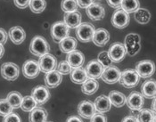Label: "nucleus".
<instances>
[{
  "instance_id": "49530a36",
  "label": "nucleus",
  "mask_w": 156,
  "mask_h": 122,
  "mask_svg": "<svg viewBox=\"0 0 156 122\" xmlns=\"http://www.w3.org/2000/svg\"><path fill=\"white\" fill-rule=\"evenodd\" d=\"M7 32L4 29H0V44L4 45L7 41Z\"/></svg>"
},
{
  "instance_id": "58836bf2",
  "label": "nucleus",
  "mask_w": 156,
  "mask_h": 122,
  "mask_svg": "<svg viewBox=\"0 0 156 122\" xmlns=\"http://www.w3.org/2000/svg\"><path fill=\"white\" fill-rule=\"evenodd\" d=\"M57 71L61 73L62 75H66V74H70L71 71H72V68L70 66V64L68 63L67 61H62L59 63L57 64Z\"/></svg>"
},
{
  "instance_id": "37998d69",
  "label": "nucleus",
  "mask_w": 156,
  "mask_h": 122,
  "mask_svg": "<svg viewBox=\"0 0 156 122\" xmlns=\"http://www.w3.org/2000/svg\"><path fill=\"white\" fill-rule=\"evenodd\" d=\"M13 1H14V5L18 8L23 9V8H26L27 6H29L30 0H13Z\"/></svg>"
},
{
  "instance_id": "6e6552de",
  "label": "nucleus",
  "mask_w": 156,
  "mask_h": 122,
  "mask_svg": "<svg viewBox=\"0 0 156 122\" xmlns=\"http://www.w3.org/2000/svg\"><path fill=\"white\" fill-rule=\"evenodd\" d=\"M136 71L138 76L144 78L152 77L155 71V65L151 60H144L137 62L136 66Z\"/></svg>"
},
{
  "instance_id": "aec40b11",
  "label": "nucleus",
  "mask_w": 156,
  "mask_h": 122,
  "mask_svg": "<svg viewBox=\"0 0 156 122\" xmlns=\"http://www.w3.org/2000/svg\"><path fill=\"white\" fill-rule=\"evenodd\" d=\"M8 35H9V37L12 40V43L15 45L22 44L26 38V33H25L23 29L20 26L12 27L9 30Z\"/></svg>"
},
{
  "instance_id": "a211bd4d",
  "label": "nucleus",
  "mask_w": 156,
  "mask_h": 122,
  "mask_svg": "<svg viewBox=\"0 0 156 122\" xmlns=\"http://www.w3.org/2000/svg\"><path fill=\"white\" fill-rule=\"evenodd\" d=\"M110 40L109 32L103 28L97 29L95 30L94 35L92 37V41L97 47H105Z\"/></svg>"
},
{
  "instance_id": "2eb2a0df",
  "label": "nucleus",
  "mask_w": 156,
  "mask_h": 122,
  "mask_svg": "<svg viewBox=\"0 0 156 122\" xmlns=\"http://www.w3.org/2000/svg\"><path fill=\"white\" fill-rule=\"evenodd\" d=\"M87 14L92 21H100L105 15L104 6L98 3H93L87 7Z\"/></svg>"
},
{
  "instance_id": "f3484780",
  "label": "nucleus",
  "mask_w": 156,
  "mask_h": 122,
  "mask_svg": "<svg viewBox=\"0 0 156 122\" xmlns=\"http://www.w3.org/2000/svg\"><path fill=\"white\" fill-rule=\"evenodd\" d=\"M66 61H68V63L70 64V66L72 69L80 68V67H82V65L84 64L85 56L82 54V52L74 50L68 54Z\"/></svg>"
},
{
  "instance_id": "473e14b6",
  "label": "nucleus",
  "mask_w": 156,
  "mask_h": 122,
  "mask_svg": "<svg viewBox=\"0 0 156 122\" xmlns=\"http://www.w3.org/2000/svg\"><path fill=\"white\" fill-rule=\"evenodd\" d=\"M37 106L35 100L31 96H27L23 98V102L21 104V109L25 112H30L32 110H34Z\"/></svg>"
},
{
  "instance_id": "c03bdc74",
  "label": "nucleus",
  "mask_w": 156,
  "mask_h": 122,
  "mask_svg": "<svg viewBox=\"0 0 156 122\" xmlns=\"http://www.w3.org/2000/svg\"><path fill=\"white\" fill-rule=\"evenodd\" d=\"M78 5L81 8H87L91 4L94 3V0H77Z\"/></svg>"
},
{
  "instance_id": "603ef678",
  "label": "nucleus",
  "mask_w": 156,
  "mask_h": 122,
  "mask_svg": "<svg viewBox=\"0 0 156 122\" xmlns=\"http://www.w3.org/2000/svg\"><path fill=\"white\" fill-rule=\"evenodd\" d=\"M47 122H48V121H47Z\"/></svg>"
},
{
  "instance_id": "39448f33",
  "label": "nucleus",
  "mask_w": 156,
  "mask_h": 122,
  "mask_svg": "<svg viewBox=\"0 0 156 122\" xmlns=\"http://www.w3.org/2000/svg\"><path fill=\"white\" fill-rule=\"evenodd\" d=\"M1 75L4 78L9 81H13L18 78L20 74L19 66L13 62H5L1 66Z\"/></svg>"
},
{
  "instance_id": "4468645a",
  "label": "nucleus",
  "mask_w": 156,
  "mask_h": 122,
  "mask_svg": "<svg viewBox=\"0 0 156 122\" xmlns=\"http://www.w3.org/2000/svg\"><path fill=\"white\" fill-rule=\"evenodd\" d=\"M104 70H105V67L99 61H95V60L89 61L87 64V67L85 69L88 78H94V79L100 78Z\"/></svg>"
},
{
  "instance_id": "9b49d317",
  "label": "nucleus",
  "mask_w": 156,
  "mask_h": 122,
  "mask_svg": "<svg viewBox=\"0 0 156 122\" xmlns=\"http://www.w3.org/2000/svg\"><path fill=\"white\" fill-rule=\"evenodd\" d=\"M31 96L35 100L37 106L43 105L46 103L50 98V92L48 88L45 85H37L32 89Z\"/></svg>"
},
{
  "instance_id": "c85d7f7f",
  "label": "nucleus",
  "mask_w": 156,
  "mask_h": 122,
  "mask_svg": "<svg viewBox=\"0 0 156 122\" xmlns=\"http://www.w3.org/2000/svg\"><path fill=\"white\" fill-rule=\"evenodd\" d=\"M134 13L135 20L140 24H147L151 20V13L145 8L139 7Z\"/></svg>"
},
{
  "instance_id": "4c0bfd02",
  "label": "nucleus",
  "mask_w": 156,
  "mask_h": 122,
  "mask_svg": "<svg viewBox=\"0 0 156 122\" xmlns=\"http://www.w3.org/2000/svg\"><path fill=\"white\" fill-rule=\"evenodd\" d=\"M140 37L138 34L136 33H129L125 37V42H124V47H128V46H131L135 45L136 43H140Z\"/></svg>"
},
{
  "instance_id": "c756f323",
  "label": "nucleus",
  "mask_w": 156,
  "mask_h": 122,
  "mask_svg": "<svg viewBox=\"0 0 156 122\" xmlns=\"http://www.w3.org/2000/svg\"><path fill=\"white\" fill-rule=\"evenodd\" d=\"M138 122H155V111L144 109L140 110L136 115Z\"/></svg>"
},
{
  "instance_id": "1a4fd4ad",
  "label": "nucleus",
  "mask_w": 156,
  "mask_h": 122,
  "mask_svg": "<svg viewBox=\"0 0 156 122\" xmlns=\"http://www.w3.org/2000/svg\"><path fill=\"white\" fill-rule=\"evenodd\" d=\"M108 54L112 62H120L126 55V49L124 45L120 42L113 43L109 48Z\"/></svg>"
},
{
  "instance_id": "b1692460",
  "label": "nucleus",
  "mask_w": 156,
  "mask_h": 122,
  "mask_svg": "<svg viewBox=\"0 0 156 122\" xmlns=\"http://www.w3.org/2000/svg\"><path fill=\"white\" fill-rule=\"evenodd\" d=\"M95 108L97 112H100V113H105V112H107L109 110H111V102L109 100L108 96H105V95H102L96 98L95 100Z\"/></svg>"
},
{
  "instance_id": "9d476101",
  "label": "nucleus",
  "mask_w": 156,
  "mask_h": 122,
  "mask_svg": "<svg viewBox=\"0 0 156 122\" xmlns=\"http://www.w3.org/2000/svg\"><path fill=\"white\" fill-rule=\"evenodd\" d=\"M120 76V71L114 65H111L108 67H105L101 78L107 84H115L119 82Z\"/></svg>"
},
{
  "instance_id": "dca6fc26",
  "label": "nucleus",
  "mask_w": 156,
  "mask_h": 122,
  "mask_svg": "<svg viewBox=\"0 0 156 122\" xmlns=\"http://www.w3.org/2000/svg\"><path fill=\"white\" fill-rule=\"evenodd\" d=\"M96 112L95 105L90 101H82L78 105V113L84 119H90Z\"/></svg>"
},
{
  "instance_id": "09e8293b",
  "label": "nucleus",
  "mask_w": 156,
  "mask_h": 122,
  "mask_svg": "<svg viewBox=\"0 0 156 122\" xmlns=\"http://www.w3.org/2000/svg\"><path fill=\"white\" fill-rule=\"evenodd\" d=\"M66 122H83L79 117H77V116H72V117H70L68 120H67V121Z\"/></svg>"
},
{
  "instance_id": "bb28decb",
  "label": "nucleus",
  "mask_w": 156,
  "mask_h": 122,
  "mask_svg": "<svg viewBox=\"0 0 156 122\" xmlns=\"http://www.w3.org/2000/svg\"><path fill=\"white\" fill-rule=\"evenodd\" d=\"M108 98L111 102V104L114 105L117 108L122 107L126 103V96L122 93H120V91H111Z\"/></svg>"
},
{
  "instance_id": "cd10ccee",
  "label": "nucleus",
  "mask_w": 156,
  "mask_h": 122,
  "mask_svg": "<svg viewBox=\"0 0 156 122\" xmlns=\"http://www.w3.org/2000/svg\"><path fill=\"white\" fill-rule=\"evenodd\" d=\"M81 85H81L82 92L85 95H87V96L94 95L98 90V87H99V84H98L97 80L94 79V78H87Z\"/></svg>"
},
{
  "instance_id": "7c9ffc66",
  "label": "nucleus",
  "mask_w": 156,
  "mask_h": 122,
  "mask_svg": "<svg viewBox=\"0 0 156 122\" xmlns=\"http://www.w3.org/2000/svg\"><path fill=\"white\" fill-rule=\"evenodd\" d=\"M23 96L17 92V91H12L7 95L6 100L12 107V109H18L21 107L22 102H23Z\"/></svg>"
},
{
  "instance_id": "7ed1b4c3",
  "label": "nucleus",
  "mask_w": 156,
  "mask_h": 122,
  "mask_svg": "<svg viewBox=\"0 0 156 122\" xmlns=\"http://www.w3.org/2000/svg\"><path fill=\"white\" fill-rule=\"evenodd\" d=\"M96 29L94 25L88 23H80L76 28V36L82 43H87L92 40Z\"/></svg>"
},
{
  "instance_id": "423d86ee",
  "label": "nucleus",
  "mask_w": 156,
  "mask_h": 122,
  "mask_svg": "<svg viewBox=\"0 0 156 122\" xmlns=\"http://www.w3.org/2000/svg\"><path fill=\"white\" fill-rule=\"evenodd\" d=\"M129 14L121 8H118L112 16V24L117 29H124L129 24Z\"/></svg>"
},
{
  "instance_id": "de8ad7c7",
  "label": "nucleus",
  "mask_w": 156,
  "mask_h": 122,
  "mask_svg": "<svg viewBox=\"0 0 156 122\" xmlns=\"http://www.w3.org/2000/svg\"><path fill=\"white\" fill-rule=\"evenodd\" d=\"M122 122H138L137 121V119L136 116H133V115H129V116H127L123 119Z\"/></svg>"
},
{
  "instance_id": "2f4dec72",
  "label": "nucleus",
  "mask_w": 156,
  "mask_h": 122,
  "mask_svg": "<svg viewBox=\"0 0 156 122\" xmlns=\"http://www.w3.org/2000/svg\"><path fill=\"white\" fill-rule=\"evenodd\" d=\"M120 7L126 12L131 13L140 7V3L138 0H122Z\"/></svg>"
},
{
  "instance_id": "a878e982",
  "label": "nucleus",
  "mask_w": 156,
  "mask_h": 122,
  "mask_svg": "<svg viewBox=\"0 0 156 122\" xmlns=\"http://www.w3.org/2000/svg\"><path fill=\"white\" fill-rule=\"evenodd\" d=\"M70 74H71V80L75 84H82L88 78L85 69H83L82 67L72 69Z\"/></svg>"
},
{
  "instance_id": "393cba45",
  "label": "nucleus",
  "mask_w": 156,
  "mask_h": 122,
  "mask_svg": "<svg viewBox=\"0 0 156 122\" xmlns=\"http://www.w3.org/2000/svg\"><path fill=\"white\" fill-rule=\"evenodd\" d=\"M58 44H59L61 51L65 54H69L70 52L76 50L77 45H78L77 40L74 37H70V36L62 39Z\"/></svg>"
},
{
  "instance_id": "ddd939ff",
  "label": "nucleus",
  "mask_w": 156,
  "mask_h": 122,
  "mask_svg": "<svg viewBox=\"0 0 156 122\" xmlns=\"http://www.w3.org/2000/svg\"><path fill=\"white\" fill-rule=\"evenodd\" d=\"M40 72L38 61L35 60H28L23 66V73L27 78H35Z\"/></svg>"
},
{
  "instance_id": "412c9836",
  "label": "nucleus",
  "mask_w": 156,
  "mask_h": 122,
  "mask_svg": "<svg viewBox=\"0 0 156 122\" xmlns=\"http://www.w3.org/2000/svg\"><path fill=\"white\" fill-rule=\"evenodd\" d=\"M62 80V74L55 70L53 71L47 73L45 78V84L48 88H55L60 85Z\"/></svg>"
},
{
  "instance_id": "72a5a7b5",
  "label": "nucleus",
  "mask_w": 156,
  "mask_h": 122,
  "mask_svg": "<svg viewBox=\"0 0 156 122\" xmlns=\"http://www.w3.org/2000/svg\"><path fill=\"white\" fill-rule=\"evenodd\" d=\"M29 5L31 12L34 13H41L46 9L47 2L46 0H30Z\"/></svg>"
},
{
  "instance_id": "8fccbe9b",
  "label": "nucleus",
  "mask_w": 156,
  "mask_h": 122,
  "mask_svg": "<svg viewBox=\"0 0 156 122\" xmlns=\"http://www.w3.org/2000/svg\"><path fill=\"white\" fill-rule=\"evenodd\" d=\"M4 54H5V48H4V46H3L2 44H0V59L3 57Z\"/></svg>"
},
{
  "instance_id": "ea45409f",
  "label": "nucleus",
  "mask_w": 156,
  "mask_h": 122,
  "mask_svg": "<svg viewBox=\"0 0 156 122\" xmlns=\"http://www.w3.org/2000/svg\"><path fill=\"white\" fill-rule=\"evenodd\" d=\"M140 48H141L140 43H136V44H135V45H131V46L125 47L126 54H128L129 56H134L135 54H136L139 52Z\"/></svg>"
},
{
  "instance_id": "4be33fe9",
  "label": "nucleus",
  "mask_w": 156,
  "mask_h": 122,
  "mask_svg": "<svg viewBox=\"0 0 156 122\" xmlns=\"http://www.w3.org/2000/svg\"><path fill=\"white\" fill-rule=\"evenodd\" d=\"M141 95L145 98L152 99L155 97L156 83L154 80H146L144 81L141 87Z\"/></svg>"
},
{
  "instance_id": "0eeeda50",
  "label": "nucleus",
  "mask_w": 156,
  "mask_h": 122,
  "mask_svg": "<svg viewBox=\"0 0 156 122\" xmlns=\"http://www.w3.org/2000/svg\"><path fill=\"white\" fill-rule=\"evenodd\" d=\"M39 68L40 71H43L45 73H48L50 71H53L57 67V60L55 55L51 54H46L39 57Z\"/></svg>"
},
{
  "instance_id": "f03ea898",
  "label": "nucleus",
  "mask_w": 156,
  "mask_h": 122,
  "mask_svg": "<svg viewBox=\"0 0 156 122\" xmlns=\"http://www.w3.org/2000/svg\"><path fill=\"white\" fill-rule=\"evenodd\" d=\"M139 80H140V77L138 76L136 70L128 69L120 72L119 82L120 83V85H122L126 88H131L137 85L139 83Z\"/></svg>"
},
{
  "instance_id": "a18cd8bd",
  "label": "nucleus",
  "mask_w": 156,
  "mask_h": 122,
  "mask_svg": "<svg viewBox=\"0 0 156 122\" xmlns=\"http://www.w3.org/2000/svg\"><path fill=\"white\" fill-rule=\"evenodd\" d=\"M106 1H107V4L111 7L115 8V9L120 8L121 2H122V0H106Z\"/></svg>"
},
{
  "instance_id": "f704fd0d",
  "label": "nucleus",
  "mask_w": 156,
  "mask_h": 122,
  "mask_svg": "<svg viewBox=\"0 0 156 122\" xmlns=\"http://www.w3.org/2000/svg\"><path fill=\"white\" fill-rule=\"evenodd\" d=\"M62 10L65 12H72L77 11L79 5L77 0H62L61 3Z\"/></svg>"
},
{
  "instance_id": "6ab92c4d",
  "label": "nucleus",
  "mask_w": 156,
  "mask_h": 122,
  "mask_svg": "<svg viewBox=\"0 0 156 122\" xmlns=\"http://www.w3.org/2000/svg\"><path fill=\"white\" fill-rule=\"evenodd\" d=\"M63 23L70 29H76L81 23V13L78 11L72 12H66L64 14Z\"/></svg>"
},
{
  "instance_id": "f8f14e48",
  "label": "nucleus",
  "mask_w": 156,
  "mask_h": 122,
  "mask_svg": "<svg viewBox=\"0 0 156 122\" xmlns=\"http://www.w3.org/2000/svg\"><path fill=\"white\" fill-rule=\"evenodd\" d=\"M126 103L132 111H139L143 109L144 106V96L141 95V93L134 91L126 98Z\"/></svg>"
},
{
  "instance_id": "f257e3e1",
  "label": "nucleus",
  "mask_w": 156,
  "mask_h": 122,
  "mask_svg": "<svg viewBox=\"0 0 156 122\" xmlns=\"http://www.w3.org/2000/svg\"><path fill=\"white\" fill-rule=\"evenodd\" d=\"M30 52L36 55V56H42L46 54H49L50 47L48 41L41 36H36L30 42Z\"/></svg>"
},
{
  "instance_id": "a19ab883",
  "label": "nucleus",
  "mask_w": 156,
  "mask_h": 122,
  "mask_svg": "<svg viewBox=\"0 0 156 122\" xmlns=\"http://www.w3.org/2000/svg\"><path fill=\"white\" fill-rule=\"evenodd\" d=\"M3 122H22L20 116L14 112H11L10 114L4 117Z\"/></svg>"
},
{
  "instance_id": "3c124183",
  "label": "nucleus",
  "mask_w": 156,
  "mask_h": 122,
  "mask_svg": "<svg viewBox=\"0 0 156 122\" xmlns=\"http://www.w3.org/2000/svg\"><path fill=\"white\" fill-rule=\"evenodd\" d=\"M153 110L155 111V97L154 98V102H153Z\"/></svg>"
},
{
  "instance_id": "c9c22d12",
  "label": "nucleus",
  "mask_w": 156,
  "mask_h": 122,
  "mask_svg": "<svg viewBox=\"0 0 156 122\" xmlns=\"http://www.w3.org/2000/svg\"><path fill=\"white\" fill-rule=\"evenodd\" d=\"M12 107L6 99H0V116H6L12 112Z\"/></svg>"
},
{
  "instance_id": "e433bc0d",
  "label": "nucleus",
  "mask_w": 156,
  "mask_h": 122,
  "mask_svg": "<svg viewBox=\"0 0 156 122\" xmlns=\"http://www.w3.org/2000/svg\"><path fill=\"white\" fill-rule=\"evenodd\" d=\"M97 61H99L105 68L111 66L112 64V61L110 59L107 51H103V52L99 53V54L97 56Z\"/></svg>"
},
{
  "instance_id": "20e7f679",
  "label": "nucleus",
  "mask_w": 156,
  "mask_h": 122,
  "mask_svg": "<svg viewBox=\"0 0 156 122\" xmlns=\"http://www.w3.org/2000/svg\"><path fill=\"white\" fill-rule=\"evenodd\" d=\"M70 34V28L63 22H57L51 27V36L55 42L59 43L62 39L68 37Z\"/></svg>"
},
{
  "instance_id": "5701e85b",
  "label": "nucleus",
  "mask_w": 156,
  "mask_h": 122,
  "mask_svg": "<svg viewBox=\"0 0 156 122\" xmlns=\"http://www.w3.org/2000/svg\"><path fill=\"white\" fill-rule=\"evenodd\" d=\"M48 120V111L42 107H37L30 111L29 116L30 122H47Z\"/></svg>"
},
{
  "instance_id": "79ce46f5",
  "label": "nucleus",
  "mask_w": 156,
  "mask_h": 122,
  "mask_svg": "<svg viewBox=\"0 0 156 122\" xmlns=\"http://www.w3.org/2000/svg\"><path fill=\"white\" fill-rule=\"evenodd\" d=\"M90 122H107V119L105 115L100 112H96L91 118Z\"/></svg>"
}]
</instances>
